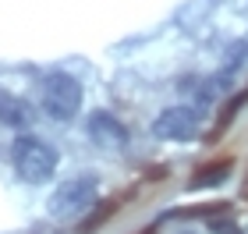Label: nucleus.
I'll use <instances>...</instances> for the list:
<instances>
[{
  "instance_id": "1",
  "label": "nucleus",
  "mask_w": 248,
  "mask_h": 234,
  "mask_svg": "<svg viewBox=\"0 0 248 234\" xmlns=\"http://www.w3.org/2000/svg\"><path fill=\"white\" fill-rule=\"evenodd\" d=\"M11 163L25 185H46L57 174V149L36 135H18L11 146Z\"/></svg>"
},
{
  "instance_id": "2",
  "label": "nucleus",
  "mask_w": 248,
  "mask_h": 234,
  "mask_svg": "<svg viewBox=\"0 0 248 234\" xmlns=\"http://www.w3.org/2000/svg\"><path fill=\"white\" fill-rule=\"evenodd\" d=\"M39 107H43V114H46L50 121H61V125H67V121L78 114V107H82V85H78L71 75L53 71V75L43 78Z\"/></svg>"
},
{
  "instance_id": "11",
  "label": "nucleus",
  "mask_w": 248,
  "mask_h": 234,
  "mask_svg": "<svg viewBox=\"0 0 248 234\" xmlns=\"http://www.w3.org/2000/svg\"><path fill=\"white\" fill-rule=\"evenodd\" d=\"M206 227H209V234H245L241 224L231 217H213V220H206Z\"/></svg>"
},
{
  "instance_id": "3",
  "label": "nucleus",
  "mask_w": 248,
  "mask_h": 234,
  "mask_svg": "<svg viewBox=\"0 0 248 234\" xmlns=\"http://www.w3.org/2000/svg\"><path fill=\"white\" fill-rule=\"evenodd\" d=\"M96 177L89 174V177H71V181H64L57 185L50 192L46 199V213L53 220H75V217H82L89 213V209L96 206Z\"/></svg>"
},
{
  "instance_id": "4",
  "label": "nucleus",
  "mask_w": 248,
  "mask_h": 234,
  "mask_svg": "<svg viewBox=\"0 0 248 234\" xmlns=\"http://www.w3.org/2000/svg\"><path fill=\"white\" fill-rule=\"evenodd\" d=\"M153 135L163 142H188L199 135V107H167L153 121Z\"/></svg>"
},
{
  "instance_id": "6",
  "label": "nucleus",
  "mask_w": 248,
  "mask_h": 234,
  "mask_svg": "<svg viewBox=\"0 0 248 234\" xmlns=\"http://www.w3.org/2000/svg\"><path fill=\"white\" fill-rule=\"evenodd\" d=\"M32 121H36V107L25 96L11 93V89H0V125L21 131V128H32Z\"/></svg>"
},
{
  "instance_id": "9",
  "label": "nucleus",
  "mask_w": 248,
  "mask_h": 234,
  "mask_svg": "<svg viewBox=\"0 0 248 234\" xmlns=\"http://www.w3.org/2000/svg\"><path fill=\"white\" fill-rule=\"evenodd\" d=\"M223 203H217V206H185V209H174L170 217H206V220H213L217 213H223Z\"/></svg>"
},
{
  "instance_id": "13",
  "label": "nucleus",
  "mask_w": 248,
  "mask_h": 234,
  "mask_svg": "<svg viewBox=\"0 0 248 234\" xmlns=\"http://www.w3.org/2000/svg\"><path fill=\"white\" fill-rule=\"evenodd\" d=\"M185 234H191V231H185Z\"/></svg>"
},
{
  "instance_id": "10",
  "label": "nucleus",
  "mask_w": 248,
  "mask_h": 234,
  "mask_svg": "<svg viewBox=\"0 0 248 234\" xmlns=\"http://www.w3.org/2000/svg\"><path fill=\"white\" fill-rule=\"evenodd\" d=\"M245 53H248V39H238V43H234V47L227 50V61H223V68L234 75V71H238L241 64H245Z\"/></svg>"
},
{
  "instance_id": "5",
  "label": "nucleus",
  "mask_w": 248,
  "mask_h": 234,
  "mask_svg": "<svg viewBox=\"0 0 248 234\" xmlns=\"http://www.w3.org/2000/svg\"><path fill=\"white\" fill-rule=\"evenodd\" d=\"M85 131L99 149H124L128 146V128H124V121L114 117L110 110H93L89 121H85Z\"/></svg>"
},
{
  "instance_id": "8",
  "label": "nucleus",
  "mask_w": 248,
  "mask_h": 234,
  "mask_svg": "<svg viewBox=\"0 0 248 234\" xmlns=\"http://www.w3.org/2000/svg\"><path fill=\"white\" fill-rule=\"evenodd\" d=\"M114 213H117V203H103V206H96L93 213H85V220H82V227H78V231H82V234H96V231L103 227Z\"/></svg>"
},
{
  "instance_id": "7",
  "label": "nucleus",
  "mask_w": 248,
  "mask_h": 234,
  "mask_svg": "<svg viewBox=\"0 0 248 234\" xmlns=\"http://www.w3.org/2000/svg\"><path fill=\"white\" fill-rule=\"evenodd\" d=\"M234 171V156H220V160H209L206 167H199L195 174L188 177V188L191 192H202V188H217L231 177Z\"/></svg>"
},
{
  "instance_id": "12",
  "label": "nucleus",
  "mask_w": 248,
  "mask_h": 234,
  "mask_svg": "<svg viewBox=\"0 0 248 234\" xmlns=\"http://www.w3.org/2000/svg\"><path fill=\"white\" fill-rule=\"evenodd\" d=\"M245 199H248V185H245Z\"/></svg>"
}]
</instances>
